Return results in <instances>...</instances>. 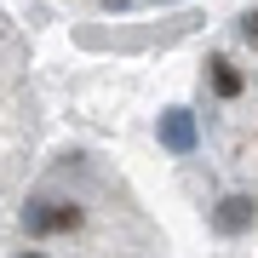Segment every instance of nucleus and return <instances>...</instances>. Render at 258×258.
I'll return each mask as SVG.
<instances>
[{"label":"nucleus","instance_id":"obj_3","mask_svg":"<svg viewBox=\"0 0 258 258\" xmlns=\"http://www.w3.org/2000/svg\"><path fill=\"white\" fill-rule=\"evenodd\" d=\"M161 138H166V144H172V149H178V155H184V149H195V120H189L184 109H172V115H166V120H161Z\"/></svg>","mask_w":258,"mask_h":258},{"label":"nucleus","instance_id":"obj_1","mask_svg":"<svg viewBox=\"0 0 258 258\" xmlns=\"http://www.w3.org/2000/svg\"><path fill=\"white\" fill-rule=\"evenodd\" d=\"M207 86H212V98H224V103H235L241 92H247V75H241L235 57H224V52H212L207 57Z\"/></svg>","mask_w":258,"mask_h":258},{"label":"nucleus","instance_id":"obj_2","mask_svg":"<svg viewBox=\"0 0 258 258\" xmlns=\"http://www.w3.org/2000/svg\"><path fill=\"white\" fill-rule=\"evenodd\" d=\"M252 212H258V201H252V195H230V201H218L212 224H218L224 235H241V230H252Z\"/></svg>","mask_w":258,"mask_h":258}]
</instances>
